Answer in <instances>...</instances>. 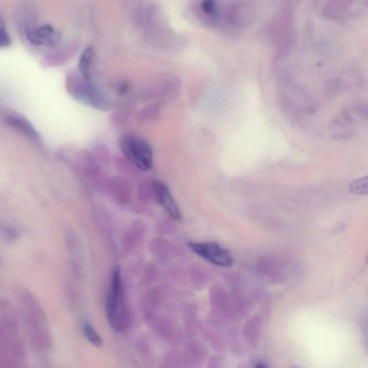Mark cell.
I'll list each match as a JSON object with an SVG mask.
<instances>
[{"label":"cell","instance_id":"9c48e42d","mask_svg":"<svg viewBox=\"0 0 368 368\" xmlns=\"http://www.w3.org/2000/svg\"><path fill=\"white\" fill-rule=\"evenodd\" d=\"M83 331L85 337L88 341L96 347H101L102 345V340L101 339L97 332L94 330L89 321H85L83 324Z\"/></svg>","mask_w":368,"mask_h":368},{"label":"cell","instance_id":"8fae6325","mask_svg":"<svg viewBox=\"0 0 368 368\" xmlns=\"http://www.w3.org/2000/svg\"><path fill=\"white\" fill-rule=\"evenodd\" d=\"M201 9L203 13L211 18L218 17L220 8L217 2L214 1H203L201 3Z\"/></svg>","mask_w":368,"mask_h":368},{"label":"cell","instance_id":"5bb4252c","mask_svg":"<svg viewBox=\"0 0 368 368\" xmlns=\"http://www.w3.org/2000/svg\"><path fill=\"white\" fill-rule=\"evenodd\" d=\"M255 368H266V366H264V365L259 364V365H257V366H256Z\"/></svg>","mask_w":368,"mask_h":368},{"label":"cell","instance_id":"52a82bcc","mask_svg":"<svg viewBox=\"0 0 368 368\" xmlns=\"http://www.w3.org/2000/svg\"><path fill=\"white\" fill-rule=\"evenodd\" d=\"M94 58V51L88 48L84 51L79 60V68L82 79L86 82H91V68Z\"/></svg>","mask_w":368,"mask_h":368},{"label":"cell","instance_id":"6da1fadb","mask_svg":"<svg viewBox=\"0 0 368 368\" xmlns=\"http://www.w3.org/2000/svg\"><path fill=\"white\" fill-rule=\"evenodd\" d=\"M119 146L122 154L138 169L148 170L151 169L153 150L144 138L136 135H126L122 137Z\"/></svg>","mask_w":368,"mask_h":368},{"label":"cell","instance_id":"ba28073f","mask_svg":"<svg viewBox=\"0 0 368 368\" xmlns=\"http://www.w3.org/2000/svg\"><path fill=\"white\" fill-rule=\"evenodd\" d=\"M7 122L15 128L18 129L22 133H24L26 136L33 140L38 138V133H36L33 127L30 125L28 121L20 116H11L9 117Z\"/></svg>","mask_w":368,"mask_h":368},{"label":"cell","instance_id":"7c38bea8","mask_svg":"<svg viewBox=\"0 0 368 368\" xmlns=\"http://www.w3.org/2000/svg\"><path fill=\"white\" fill-rule=\"evenodd\" d=\"M10 34L7 31L4 20L0 15V48L7 47L10 46Z\"/></svg>","mask_w":368,"mask_h":368},{"label":"cell","instance_id":"30bf717a","mask_svg":"<svg viewBox=\"0 0 368 368\" xmlns=\"http://www.w3.org/2000/svg\"><path fill=\"white\" fill-rule=\"evenodd\" d=\"M0 237H2L7 241H16L19 237V232L10 225L0 224Z\"/></svg>","mask_w":368,"mask_h":368},{"label":"cell","instance_id":"5b68a950","mask_svg":"<svg viewBox=\"0 0 368 368\" xmlns=\"http://www.w3.org/2000/svg\"><path fill=\"white\" fill-rule=\"evenodd\" d=\"M27 38L35 46H54L60 41V35L53 26L46 24L29 29Z\"/></svg>","mask_w":368,"mask_h":368},{"label":"cell","instance_id":"277c9868","mask_svg":"<svg viewBox=\"0 0 368 368\" xmlns=\"http://www.w3.org/2000/svg\"><path fill=\"white\" fill-rule=\"evenodd\" d=\"M155 197L158 203L172 219L178 220L181 219L179 208L173 199L169 186L162 181H155L153 183Z\"/></svg>","mask_w":368,"mask_h":368},{"label":"cell","instance_id":"4fadbf2b","mask_svg":"<svg viewBox=\"0 0 368 368\" xmlns=\"http://www.w3.org/2000/svg\"><path fill=\"white\" fill-rule=\"evenodd\" d=\"M350 189L355 194H367L368 178H360L354 181L350 186Z\"/></svg>","mask_w":368,"mask_h":368},{"label":"cell","instance_id":"7a4b0ae2","mask_svg":"<svg viewBox=\"0 0 368 368\" xmlns=\"http://www.w3.org/2000/svg\"><path fill=\"white\" fill-rule=\"evenodd\" d=\"M107 317L112 327L120 330L124 327V311L122 304V285L121 271L115 266L112 271L110 288L107 297Z\"/></svg>","mask_w":368,"mask_h":368},{"label":"cell","instance_id":"3957f363","mask_svg":"<svg viewBox=\"0 0 368 368\" xmlns=\"http://www.w3.org/2000/svg\"><path fill=\"white\" fill-rule=\"evenodd\" d=\"M189 248L203 260L219 267H230L233 263L229 251L216 242H189Z\"/></svg>","mask_w":368,"mask_h":368},{"label":"cell","instance_id":"8992f818","mask_svg":"<svg viewBox=\"0 0 368 368\" xmlns=\"http://www.w3.org/2000/svg\"><path fill=\"white\" fill-rule=\"evenodd\" d=\"M68 82H69L68 87L74 97L95 107L101 105V102H99L101 98L98 96L92 86H91L90 82H86L82 78V79L72 78L68 80Z\"/></svg>","mask_w":368,"mask_h":368}]
</instances>
